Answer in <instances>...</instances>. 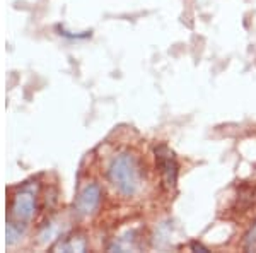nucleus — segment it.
<instances>
[{"mask_svg":"<svg viewBox=\"0 0 256 253\" xmlns=\"http://www.w3.org/2000/svg\"><path fill=\"white\" fill-rule=\"evenodd\" d=\"M108 176L114 188L126 197L137 193L140 183H142V175H140L137 159L128 152H122L111 161Z\"/></svg>","mask_w":256,"mask_h":253,"instance_id":"1","label":"nucleus"},{"mask_svg":"<svg viewBox=\"0 0 256 253\" xmlns=\"http://www.w3.org/2000/svg\"><path fill=\"white\" fill-rule=\"evenodd\" d=\"M36 212V188L26 185L14 195L10 204V222L26 224L34 217Z\"/></svg>","mask_w":256,"mask_h":253,"instance_id":"2","label":"nucleus"},{"mask_svg":"<svg viewBox=\"0 0 256 253\" xmlns=\"http://www.w3.org/2000/svg\"><path fill=\"white\" fill-rule=\"evenodd\" d=\"M156 157H158V166L160 169V175H162L164 185L168 188H174L178 178V164L174 161V154L166 146H159L156 149Z\"/></svg>","mask_w":256,"mask_h":253,"instance_id":"3","label":"nucleus"},{"mask_svg":"<svg viewBox=\"0 0 256 253\" xmlns=\"http://www.w3.org/2000/svg\"><path fill=\"white\" fill-rule=\"evenodd\" d=\"M101 204V186L90 183L82 188V192L77 195L76 210L79 215H89L98 209Z\"/></svg>","mask_w":256,"mask_h":253,"instance_id":"4","label":"nucleus"},{"mask_svg":"<svg viewBox=\"0 0 256 253\" xmlns=\"http://www.w3.org/2000/svg\"><path fill=\"white\" fill-rule=\"evenodd\" d=\"M86 239L82 236H72L67 238V241L58 243L56 246H53V250H62V251H84L86 250Z\"/></svg>","mask_w":256,"mask_h":253,"instance_id":"5","label":"nucleus"},{"mask_svg":"<svg viewBox=\"0 0 256 253\" xmlns=\"http://www.w3.org/2000/svg\"><path fill=\"white\" fill-rule=\"evenodd\" d=\"M246 248L248 250H256V224L250 231V234L246 236Z\"/></svg>","mask_w":256,"mask_h":253,"instance_id":"6","label":"nucleus"},{"mask_svg":"<svg viewBox=\"0 0 256 253\" xmlns=\"http://www.w3.org/2000/svg\"><path fill=\"white\" fill-rule=\"evenodd\" d=\"M192 246H193V250H200V251H207V248H205V246H202V244H198V243H193V244H192Z\"/></svg>","mask_w":256,"mask_h":253,"instance_id":"7","label":"nucleus"}]
</instances>
